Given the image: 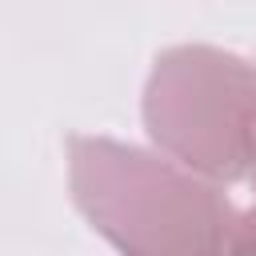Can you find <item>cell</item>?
<instances>
[{
    "instance_id": "cell-1",
    "label": "cell",
    "mask_w": 256,
    "mask_h": 256,
    "mask_svg": "<svg viewBox=\"0 0 256 256\" xmlns=\"http://www.w3.org/2000/svg\"><path fill=\"white\" fill-rule=\"evenodd\" d=\"M68 192L76 212L132 256L228 252L240 216L216 180L108 136H68Z\"/></svg>"
},
{
    "instance_id": "cell-2",
    "label": "cell",
    "mask_w": 256,
    "mask_h": 256,
    "mask_svg": "<svg viewBox=\"0 0 256 256\" xmlns=\"http://www.w3.org/2000/svg\"><path fill=\"white\" fill-rule=\"evenodd\" d=\"M144 128L184 168L236 184L256 164V64L212 48L176 44L152 60L144 84Z\"/></svg>"
},
{
    "instance_id": "cell-3",
    "label": "cell",
    "mask_w": 256,
    "mask_h": 256,
    "mask_svg": "<svg viewBox=\"0 0 256 256\" xmlns=\"http://www.w3.org/2000/svg\"><path fill=\"white\" fill-rule=\"evenodd\" d=\"M248 184H252V192H256V164H252V172H248Z\"/></svg>"
}]
</instances>
